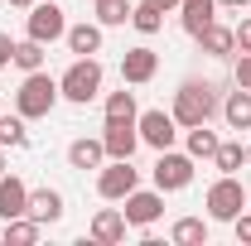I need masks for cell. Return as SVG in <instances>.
<instances>
[{
	"label": "cell",
	"mask_w": 251,
	"mask_h": 246,
	"mask_svg": "<svg viewBox=\"0 0 251 246\" xmlns=\"http://www.w3.org/2000/svg\"><path fill=\"white\" fill-rule=\"evenodd\" d=\"M15 68H20V73H39V68H44V44H39V39H25V44H15Z\"/></svg>",
	"instance_id": "cb8c5ba5"
},
{
	"label": "cell",
	"mask_w": 251,
	"mask_h": 246,
	"mask_svg": "<svg viewBox=\"0 0 251 246\" xmlns=\"http://www.w3.org/2000/svg\"><path fill=\"white\" fill-rule=\"evenodd\" d=\"M169 242H179V246H208V222H203V217H179V222L169 227Z\"/></svg>",
	"instance_id": "ffe728a7"
},
{
	"label": "cell",
	"mask_w": 251,
	"mask_h": 246,
	"mask_svg": "<svg viewBox=\"0 0 251 246\" xmlns=\"http://www.w3.org/2000/svg\"><path fill=\"white\" fill-rule=\"evenodd\" d=\"M39 232H44V227H39V222L25 213V217H10L0 237H5V246H34V242H39Z\"/></svg>",
	"instance_id": "44dd1931"
},
{
	"label": "cell",
	"mask_w": 251,
	"mask_h": 246,
	"mask_svg": "<svg viewBox=\"0 0 251 246\" xmlns=\"http://www.w3.org/2000/svg\"><path fill=\"white\" fill-rule=\"evenodd\" d=\"M29 39H39V44H53V39H63L68 34V20H63V5H53V0H34L29 5Z\"/></svg>",
	"instance_id": "52a82bcc"
},
{
	"label": "cell",
	"mask_w": 251,
	"mask_h": 246,
	"mask_svg": "<svg viewBox=\"0 0 251 246\" xmlns=\"http://www.w3.org/2000/svg\"><path fill=\"white\" fill-rule=\"evenodd\" d=\"M213 164H218L222 174H237V169L247 164V145H242V140H222L218 154H213Z\"/></svg>",
	"instance_id": "603a6c76"
},
{
	"label": "cell",
	"mask_w": 251,
	"mask_h": 246,
	"mask_svg": "<svg viewBox=\"0 0 251 246\" xmlns=\"http://www.w3.org/2000/svg\"><path fill=\"white\" fill-rule=\"evenodd\" d=\"M101 77H106V73H101V63H97V58H77L58 77V92L68 97V101H77V106H87V101L101 92Z\"/></svg>",
	"instance_id": "3957f363"
},
{
	"label": "cell",
	"mask_w": 251,
	"mask_h": 246,
	"mask_svg": "<svg viewBox=\"0 0 251 246\" xmlns=\"http://www.w3.org/2000/svg\"><path fill=\"white\" fill-rule=\"evenodd\" d=\"M25 208H29V188L20 184L15 174H0V222L25 217Z\"/></svg>",
	"instance_id": "4fadbf2b"
},
{
	"label": "cell",
	"mask_w": 251,
	"mask_h": 246,
	"mask_svg": "<svg viewBox=\"0 0 251 246\" xmlns=\"http://www.w3.org/2000/svg\"><path fill=\"white\" fill-rule=\"evenodd\" d=\"M58 82L39 68V73H25V82H20V92H15V111L25 116V121H39V116H49L53 106H58Z\"/></svg>",
	"instance_id": "7a4b0ae2"
},
{
	"label": "cell",
	"mask_w": 251,
	"mask_h": 246,
	"mask_svg": "<svg viewBox=\"0 0 251 246\" xmlns=\"http://www.w3.org/2000/svg\"><path fill=\"white\" fill-rule=\"evenodd\" d=\"M25 213H29L39 227L58 222V217H63V193H53V188H34V193H29V208H25Z\"/></svg>",
	"instance_id": "5bb4252c"
},
{
	"label": "cell",
	"mask_w": 251,
	"mask_h": 246,
	"mask_svg": "<svg viewBox=\"0 0 251 246\" xmlns=\"http://www.w3.org/2000/svg\"><path fill=\"white\" fill-rule=\"evenodd\" d=\"M232 34H237V49H242V53H251V20H242Z\"/></svg>",
	"instance_id": "4dcf8cb0"
},
{
	"label": "cell",
	"mask_w": 251,
	"mask_h": 246,
	"mask_svg": "<svg viewBox=\"0 0 251 246\" xmlns=\"http://www.w3.org/2000/svg\"><path fill=\"white\" fill-rule=\"evenodd\" d=\"M25 140H29V130H25V116H0V145L20 150Z\"/></svg>",
	"instance_id": "4316f807"
},
{
	"label": "cell",
	"mask_w": 251,
	"mask_h": 246,
	"mask_svg": "<svg viewBox=\"0 0 251 246\" xmlns=\"http://www.w3.org/2000/svg\"><path fill=\"white\" fill-rule=\"evenodd\" d=\"M247 208H251V193L242 188L237 174H222L218 184L208 188V217H213V222H232V217L247 213Z\"/></svg>",
	"instance_id": "277c9868"
},
{
	"label": "cell",
	"mask_w": 251,
	"mask_h": 246,
	"mask_svg": "<svg viewBox=\"0 0 251 246\" xmlns=\"http://www.w3.org/2000/svg\"><path fill=\"white\" fill-rule=\"evenodd\" d=\"M10 58H15V39L0 34V68H10Z\"/></svg>",
	"instance_id": "1f68e13d"
},
{
	"label": "cell",
	"mask_w": 251,
	"mask_h": 246,
	"mask_svg": "<svg viewBox=\"0 0 251 246\" xmlns=\"http://www.w3.org/2000/svg\"><path fill=\"white\" fill-rule=\"evenodd\" d=\"M179 15H184V29L198 39V34L218 20V0H179Z\"/></svg>",
	"instance_id": "9a60e30c"
},
{
	"label": "cell",
	"mask_w": 251,
	"mask_h": 246,
	"mask_svg": "<svg viewBox=\"0 0 251 246\" xmlns=\"http://www.w3.org/2000/svg\"><path fill=\"white\" fill-rule=\"evenodd\" d=\"M242 5H251V0H218V10H242Z\"/></svg>",
	"instance_id": "836d02e7"
},
{
	"label": "cell",
	"mask_w": 251,
	"mask_h": 246,
	"mask_svg": "<svg viewBox=\"0 0 251 246\" xmlns=\"http://www.w3.org/2000/svg\"><path fill=\"white\" fill-rule=\"evenodd\" d=\"M121 203H126L121 213H126L130 227H150V222L164 217V193H159V188H130Z\"/></svg>",
	"instance_id": "ba28073f"
},
{
	"label": "cell",
	"mask_w": 251,
	"mask_h": 246,
	"mask_svg": "<svg viewBox=\"0 0 251 246\" xmlns=\"http://www.w3.org/2000/svg\"><path fill=\"white\" fill-rule=\"evenodd\" d=\"M222 121L232 125V130H251V87L227 92V101H222Z\"/></svg>",
	"instance_id": "e0dca14e"
},
{
	"label": "cell",
	"mask_w": 251,
	"mask_h": 246,
	"mask_svg": "<svg viewBox=\"0 0 251 246\" xmlns=\"http://www.w3.org/2000/svg\"><path fill=\"white\" fill-rule=\"evenodd\" d=\"M174 121L184 125H203V121H213L218 116V87L213 82H198V77H188V82H179V92H174Z\"/></svg>",
	"instance_id": "6da1fadb"
},
{
	"label": "cell",
	"mask_w": 251,
	"mask_h": 246,
	"mask_svg": "<svg viewBox=\"0 0 251 246\" xmlns=\"http://www.w3.org/2000/svg\"><path fill=\"white\" fill-rule=\"evenodd\" d=\"M63 39H68V49H73L77 58H92V53H101V25H73Z\"/></svg>",
	"instance_id": "ac0fdd59"
},
{
	"label": "cell",
	"mask_w": 251,
	"mask_h": 246,
	"mask_svg": "<svg viewBox=\"0 0 251 246\" xmlns=\"http://www.w3.org/2000/svg\"><path fill=\"white\" fill-rule=\"evenodd\" d=\"M130 0H97V25L106 29V25H130Z\"/></svg>",
	"instance_id": "d4e9b609"
},
{
	"label": "cell",
	"mask_w": 251,
	"mask_h": 246,
	"mask_svg": "<svg viewBox=\"0 0 251 246\" xmlns=\"http://www.w3.org/2000/svg\"><path fill=\"white\" fill-rule=\"evenodd\" d=\"M126 213L121 208H101V213L92 217V242H101V246H116V242H126Z\"/></svg>",
	"instance_id": "7c38bea8"
},
{
	"label": "cell",
	"mask_w": 251,
	"mask_h": 246,
	"mask_svg": "<svg viewBox=\"0 0 251 246\" xmlns=\"http://www.w3.org/2000/svg\"><path fill=\"white\" fill-rule=\"evenodd\" d=\"M130 188H140V174L130 169V159H111V164H101V174H97V193H101V198L121 203Z\"/></svg>",
	"instance_id": "9c48e42d"
},
{
	"label": "cell",
	"mask_w": 251,
	"mask_h": 246,
	"mask_svg": "<svg viewBox=\"0 0 251 246\" xmlns=\"http://www.w3.org/2000/svg\"><path fill=\"white\" fill-rule=\"evenodd\" d=\"M101 145H106V159H130V154L140 150L135 121H106L101 125Z\"/></svg>",
	"instance_id": "8fae6325"
},
{
	"label": "cell",
	"mask_w": 251,
	"mask_h": 246,
	"mask_svg": "<svg viewBox=\"0 0 251 246\" xmlns=\"http://www.w3.org/2000/svg\"><path fill=\"white\" fill-rule=\"evenodd\" d=\"M193 184V154H179V150H159L155 159V188L159 193H179V188Z\"/></svg>",
	"instance_id": "5b68a950"
},
{
	"label": "cell",
	"mask_w": 251,
	"mask_h": 246,
	"mask_svg": "<svg viewBox=\"0 0 251 246\" xmlns=\"http://www.w3.org/2000/svg\"><path fill=\"white\" fill-rule=\"evenodd\" d=\"M5 5H25V10H29V5H34V0H5Z\"/></svg>",
	"instance_id": "e575fe53"
},
{
	"label": "cell",
	"mask_w": 251,
	"mask_h": 246,
	"mask_svg": "<svg viewBox=\"0 0 251 246\" xmlns=\"http://www.w3.org/2000/svg\"><path fill=\"white\" fill-rule=\"evenodd\" d=\"M237 87H251V53L237 58Z\"/></svg>",
	"instance_id": "f546056e"
},
{
	"label": "cell",
	"mask_w": 251,
	"mask_h": 246,
	"mask_svg": "<svg viewBox=\"0 0 251 246\" xmlns=\"http://www.w3.org/2000/svg\"><path fill=\"white\" fill-rule=\"evenodd\" d=\"M198 49H203V53H213V58H232V53H237V34L213 20L208 29L198 34Z\"/></svg>",
	"instance_id": "2e32d148"
},
{
	"label": "cell",
	"mask_w": 251,
	"mask_h": 246,
	"mask_svg": "<svg viewBox=\"0 0 251 246\" xmlns=\"http://www.w3.org/2000/svg\"><path fill=\"white\" fill-rule=\"evenodd\" d=\"M145 5H155L159 15H169V10H179V0H145Z\"/></svg>",
	"instance_id": "d6a6232c"
},
{
	"label": "cell",
	"mask_w": 251,
	"mask_h": 246,
	"mask_svg": "<svg viewBox=\"0 0 251 246\" xmlns=\"http://www.w3.org/2000/svg\"><path fill=\"white\" fill-rule=\"evenodd\" d=\"M232 232H237V242L251 246V213H237V217H232Z\"/></svg>",
	"instance_id": "f1b7e54d"
},
{
	"label": "cell",
	"mask_w": 251,
	"mask_h": 246,
	"mask_svg": "<svg viewBox=\"0 0 251 246\" xmlns=\"http://www.w3.org/2000/svg\"><path fill=\"white\" fill-rule=\"evenodd\" d=\"M135 116H140V111H135V92H111L106 97V121H135Z\"/></svg>",
	"instance_id": "484cf974"
},
{
	"label": "cell",
	"mask_w": 251,
	"mask_h": 246,
	"mask_svg": "<svg viewBox=\"0 0 251 246\" xmlns=\"http://www.w3.org/2000/svg\"><path fill=\"white\" fill-rule=\"evenodd\" d=\"M0 174H5V154H0Z\"/></svg>",
	"instance_id": "d590c367"
},
{
	"label": "cell",
	"mask_w": 251,
	"mask_h": 246,
	"mask_svg": "<svg viewBox=\"0 0 251 246\" xmlns=\"http://www.w3.org/2000/svg\"><path fill=\"white\" fill-rule=\"evenodd\" d=\"M135 130H140V145H150V150H174L179 121H174V111H140V116H135Z\"/></svg>",
	"instance_id": "8992f818"
},
{
	"label": "cell",
	"mask_w": 251,
	"mask_h": 246,
	"mask_svg": "<svg viewBox=\"0 0 251 246\" xmlns=\"http://www.w3.org/2000/svg\"><path fill=\"white\" fill-rule=\"evenodd\" d=\"M101 159H106V145H101V140H87V135H82V140L68 145V164H73V169H101Z\"/></svg>",
	"instance_id": "d6986e66"
},
{
	"label": "cell",
	"mask_w": 251,
	"mask_h": 246,
	"mask_svg": "<svg viewBox=\"0 0 251 246\" xmlns=\"http://www.w3.org/2000/svg\"><path fill=\"white\" fill-rule=\"evenodd\" d=\"M218 145H222V140L208 130V121H203V125H188V154H193V159H213Z\"/></svg>",
	"instance_id": "7402d4cb"
},
{
	"label": "cell",
	"mask_w": 251,
	"mask_h": 246,
	"mask_svg": "<svg viewBox=\"0 0 251 246\" xmlns=\"http://www.w3.org/2000/svg\"><path fill=\"white\" fill-rule=\"evenodd\" d=\"M130 25H135L140 34H159V25H164V15H159L155 5H145V0H140V5L130 10Z\"/></svg>",
	"instance_id": "83f0119b"
},
{
	"label": "cell",
	"mask_w": 251,
	"mask_h": 246,
	"mask_svg": "<svg viewBox=\"0 0 251 246\" xmlns=\"http://www.w3.org/2000/svg\"><path fill=\"white\" fill-rule=\"evenodd\" d=\"M155 73H159V53L150 49V44H140V49H126V58H121V77H126V87H145Z\"/></svg>",
	"instance_id": "30bf717a"
},
{
	"label": "cell",
	"mask_w": 251,
	"mask_h": 246,
	"mask_svg": "<svg viewBox=\"0 0 251 246\" xmlns=\"http://www.w3.org/2000/svg\"><path fill=\"white\" fill-rule=\"evenodd\" d=\"M247 164H251V145H247Z\"/></svg>",
	"instance_id": "8d00e7d4"
}]
</instances>
